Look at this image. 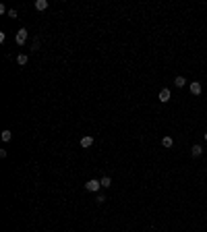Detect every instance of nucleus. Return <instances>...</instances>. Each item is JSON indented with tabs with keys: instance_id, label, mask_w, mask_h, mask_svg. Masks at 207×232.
Returning a JSON list of instances; mask_svg holds the SVG:
<instances>
[{
	"instance_id": "1",
	"label": "nucleus",
	"mask_w": 207,
	"mask_h": 232,
	"mask_svg": "<svg viewBox=\"0 0 207 232\" xmlns=\"http://www.w3.org/2000/svg\"><path fill=\"white\" fill-rule=\"evenodd\" d=\"M85 189L91 191V193H97V191L102 189V183H100V180H87V183H85Z\"/></svg>"
},
{
	"instance_id": "2",
	"label": "nucleus",
	"mask_w": 207,
	"mask_h": 232,
	"mask_svg": "<svg viewBox=\"0 0 207 232\" xmlns=\"http://www.w3.org/2000/svg\"><path fill=\"white\" fill-rule=\"evenodd\" d=\"M25 42H27V29H23V27H21V29L17 31V44H19V46H23Z\"/></svg>"
},
{
	"instance_id": "3",
	"label": "nucleus",
	"mask_w": 207,
	"mask_h": 232,
	"mask_svg": "<svg viewBox=\"0 0 207 232\" xmlns=\"http://www.w3.org/2000/svg\"><path fill=\"white\" fill-rule=\"evenodd\" d=\"M160 100H161V104H166V102H170V89H161L160 91Z\"/></svg>"
},
{
	"instance_id": "4",
	"label": "nucleus",
	"mask_w": 207,
	"mask_h": 232,
	"mask_svg": "<svg viewBox=\"0 0 207 232\" xmlns=\"http://www.w3.org/2000/svg\"><path fill=\"white\" fill-rule=\"evenodd\" d=\"M91 145H93V137H83V139H81V147L87 149V147H91Z\"/></svg>"
},
{
	"instance_id": "5",
	"label": "nucleus",
	"mask_w": 207,
	"mask_h": 232,
	"mask_svg": "<svg viewBox=\"0 0 207 232\" xmlns=\"http://www.w3.org/2000/svg\"><path fill=\"white\" fill-rule=\"evenodd\" d=\"M191 93H193V95H199V93H201V83H191Z\"/></svg>"
},
{
	"instance_id": "6",
	"label": "nucleus",
	"mask_w": 207,
	"mask_h": 232,
	"mask_svg": "<svg viewBox=\"0 0 207 232\" xmlns=\"http://www.w3.org/2000/svg\"><path fill=\"white\" fill-rule=\"evenodd\" d=\"M35 9H37V11H46L48 9V0H37V2H35Z\"/></svg>"
},
{
	"instance_id": "7",
	"label": "nucleus",
	"mask_w": 207,
	"mask_h": 232,
	"mask_svg": "<svg viewBox=\"0 0 207 232\" xmlns=\"http://www.w3.org/2000/svg\"><path fill=\"white\" fill-rule=\"evenodd\" d=\"M100 183H102V186H104V189H110V186H112V178H110V176H104Z\"/></svg>"
},
{
	"instance_id": "8",
	"label": "nucleus",
	"mask_w": 207,
	"mask_h": 232,
	"mask_svg": "<svg viewBox=\"0 0 207 232\" xmlns=\"http://www.w3.org/2000/svg\"><path fill=\"white\" fill-rule=\"evenodd\" d=\"M191 153H193L195 158H199V155L203 153V147H201V145H193V149H191Z\"/></svg>"
},
{
	"instance_id": "9",
	"label": "nucleus",
	"mask_w": 207,
	"mask_h": 232,
	"mask_svg": "<svg viewBox=\"0 0 207 232\" xmlns=\"http://www.w3.org/2000/svg\"><path fill=\"white\" fill-rule=\"evenodd\" d=\"M27 60H29V58H27V54H19V56H17V62H19L21 67H23V64H27Z\"/></svg>"
},
{
	"instance_id": "10",
	"label": "nucleus",
	"mask_w": 207,
	"mask_h": 232,
	"mask_svg": "<svg viewBox=\"0 0 207 232\" xmlns=\"http://www.w3.org/2000/svg\"><path fill=\"white\" fill-rule=\"evenodd\" d=\"M176 87H184V85H186V79H184V77H176Z\"/></svg>"
},
{
	"instance_id": "11",
	"label": "nucleus",
	"mask_w": 207,
	"mask_h": 232,
	"mask_svg": "<svg viewBox=\"0 0 207 232\" xmlns=\"http://www.w3.org/2000/svg\"><path fill=\"white\" fill-rule=\"evenodd\" d=\"M161 145H164V147H172V137H164V139H161Z\"/></svg>"
},
{
	"instance_id": "12",
	"label": "nucleus",
	"mask_w": 207,
	"mask_h": 232,
	"mask_svg": "<svg viewBox=\"0 0 207 232\" xmlns=\"http://www.w3.org/2000/svg\"><path fill=\"white\" fill-rule=\"evenodd\" d=\"M11 139H12L11 131H2V141H11Z\"/></svg>"
},
{
	"instance_id": "13",
	"label": "nucleus",
	"mask_w": 207,
	"mask_h": 232,
	"mask_svg": "<svg viewBox=\"0 0 207 232\" xmlns=\"http://www.w3.org/2000/svg\"><path fill=\"white\" fill-rule=\"evenodd\" d=\"M8 17H12V19H17V11H15V9H11V11H8Z\"/></svg>"
},
{
	"instance_id": "14",
	"label": "nucleus",
	"mask_w": 207,
	"mask_h": 232,
	"mask_svg": "<svg viewBox=\"0 0 207 232\" xmlns=\"http://www.w3.org/2000/svg\"><path fill=\"white\" fill-rule=\"evenodd\" d=\"M95 201H97V203H104V201H106V195H97V199H95Z\"/></svg>"
},
{
	"instance_id": "15",
	"label": "nucleus",
	"mask_w": 207,
	"mask_h": 232,
	"mask_svg": "<svg viewBox=\"0 0 207 232\" xmlns=\"http://www.w3.org/2000/svg\"><path fill=\"white\" fill-rule=\"evenodd\" d=\"M205 141H207V133H205Z\"/></svg>"
}]
</instances>
